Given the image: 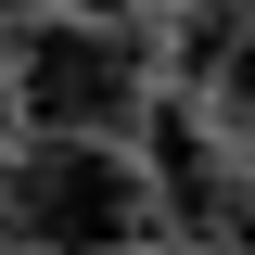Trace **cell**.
<instances>
[{
    "instance_id": "cell-4",
    "label": "cell",
    "mask_w": 255,
    "mask_h": 255,
    "mask_svg": "<svg viewBox=\"0 0 255 255\" xmlns=\"http://www.w3.org/2000/svg\"><path fill=\"white\" fill-rule=\"evenodd\" d=\"M77 13H140V0H77Z\"/></svg>"
},
{
    "instance_id": "cell-3",
    "label": "cell",
    "mask_w": 255,
    "mask_h": 255,
    "mask_svg": "<svg viewBox=\"0 0 255 255\" xmlns=\"http://www.w3.org/2000/svg\"><path fill=\"white\" fill-rule=\"evenodd\" d=\"M204 102H217L230 128H255V13H243V51H230V77H217V90H204Z\"/></svg>"
},
{
    "instance_id": "cell-2",
    "label": "cell",
    "mask_w": 255,
    "mask_h": 255,
    "mask_svg": "<svg viewBox=\"0 0 255 255\" xmlns=\"http://www.w3.org/2000/svg\"><path fill=\"white\" fill-rule=\"evenodd\" d=\"M166 191L115 153V140H51L38 128L13 153V243L26 255H140Z\"/></svg>"
},
{
    "instance_id": "cell-1",
    "label": "cell",
    "mask_w": 255,
    "mask_h": 255,
    "mask_svg": "<svg viewBox=\"0 0 255 255\" xmlns=\"http://www.w3.org/2000/svg\"><path fill=\"white\" fill-rule=\"evenodd\" d=\"M13 102L51 140H128L153 115V51L115 26V13H26L13 38Z\"/></svg>"
}]
</instances>
